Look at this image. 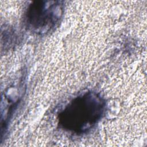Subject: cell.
Wrapping results in <instances>:
<instances>
[{
    "label": "cell",
    "mask_w": 147,
    "mask_h": 147,
    "mask_svg": "<svg viewBox=\"0 0 147 147\" xmlns=\"http://www.w3.org/2000/svg\"><path fill=\"white\" fill-rule=\"evenodd\" d=\"M106 106L105 100L99 94L84 92L71 100L60 112L59 124L71 133H86L103 117Z\"/></svg>",
    "instance_id": "cell-1"
},
{
    "label": "cell",
    "mask_w": 147,
    "mask_h": 147,
    "mask_svg": "<svg viewBox=\"0 0 147 147\" xmlns=\"http://www.w3.org/2000/svg\"><path fill=\"white\" fill-rule=\"evenodd\" d=\"M63 13V5L60 1H34L26 10V24L30 31L45 34L56 26Z\"/></svg>",
    "instance_id": "cell-2"
}]
</instances>
